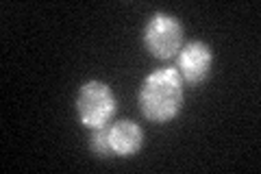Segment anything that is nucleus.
<instances>
[{
    "mask_svg": "<svg viewBox=\"0 0 261 174\" xmlns=\"http://www.w3.org/2000/svg\"><path fill=\"white\" fill-rule=\"evenodd\" d=\"M183 107V79L176 68H159L140 87V109L150 122L174 120Z\"/></svg>",
    "mask_w": 261,
    "mask_h": 174,
    "instance_id": "obj_1",
    "label": "nucleus"
},
{
    "mask_svg": "<svg viewBox=\"0 0 261 174\" xmlns=\"http://www.w3.org/2000/svg\"><path fill=\"white\" fill-rule=\"evenodd\" d=\"M118 111V98L111 87L102 81H87L81 85L76 96V113L79 120L87 129H102L111 124Z\"/></svg>",
    "mask_w": 261,
    "mask_h": 174,
    "instance_id": "obj_2",
    "label": "nucleus"
},
{
    "mask_svg": "<svg viewBox=\"0 0 261 174\" xmlns=\"http://www.w3.org/2000/svg\"><path fill=\"white\" fill-rule=\"evenodd\" d=\"M183 35L185 29L174 15L157 11L144 29V44L154 59H170L183 48Z\"/></svg>",
    "mask_w": 261,
    "mask_h": 174,
    "instance_id": "obj_3",
    "label": "nucleus"
},
{
    "mask_svg": "<svg viewBox=\"0 0 261 174\" xmlns=\"http://www.w3.org/2000/svg\"><path fill=\"white\" fill-rule=\"evenodd\" d=\"M211 63H214V53L202 41H190L185 44L176 57V70L181 79L187 83H202L209 77Z\"/></svg>",
    "mask_w": 261,
    "mask_h": 174,
    "instance_id": "obj_4",
    "label": "nucleus"
},
{
    "mask_svg": "<svg viewBox=\"0 0 261 174\" xmlns=\"http://www.w3.org/2000/svg\"><path fill=\"white\" fill-rule=\"evenodd\" d=\"M107 144L111 155L130 157L142 148L144 131L130 120H118L113 124H107Z\"/></svg>",
    "mask_w": 261,
    "mask_h": 174,
    "instance_id": "obj_5",
    "label": "nucleus"
},
{
    "mask_svg": "<svg viewBox=\"0 0 261 174\" xmlns=\"http://www.w3.org/2000/svg\"><path fill=\"white\" fill-rule=\"evenodd\" d=\"M89 146L98 157H111L109 153V144H107V127L102 129H94L92 137H89Z\"/></svg>",
    "mask_w": 261,
    "mask_h": 174,
    "instance_id": "obj_6",
    "label": "nucleus"
}]
</instances>
